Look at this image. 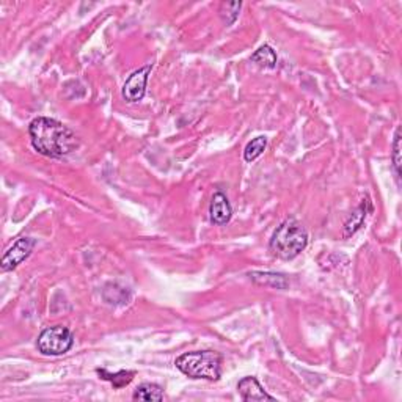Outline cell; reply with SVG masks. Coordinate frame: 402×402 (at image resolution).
<instances>
[{"label":"cell","instance_id":"cell-1","mask_svg":"<svg viewBox=\"0 0 402 402\" xmlns=\"http://www.w3.org/2000/svg\"><path fill=\"white\" fill-rule=\"evenodd\" d=\"M32 147L47 158H63L79 147V137L68 126L54 118L38 116L29 126Z\"/></svg>","mask_w":402,"mask_h":402},{"label":"cell","instance_id":"cell-2","mask_svg":"<svg viewBox=\"0 0 402 402\" xmlns=\"http://www.w3.org/2000/svg\"><path fill=\"white\" fill-rule=\"evenodd\" d=\"M308 245V233L299 220L289 219L284 220L271 239V251L277 258L289 261L299 256Z\"/></svg>","mask_w":402,"mask_h":402},{"label":"cell","instance_id":"cell-3","mask_svg":"<svg viewBox=\"0 0 402 402\" xmlns=\"http://www.w3.org/2000/svg\"><path fill=\"white\" fill-rule=\"evenodd\" d=\"M222 360L219 352L197 350L178 357L175 365L187 377L215 382L222 376Z\"/></svg>","mask_w":402,"mask_h":402},{"label":"cell","instance_id":"cell-4","mask_svg":"<svg viewBox=\"0 0 402 402\" xmlns=\"http://www.w3.org/2000/svg\"><path fill=\"white\" fill-rule=\"evenodd\" d=\"M74 346V335L63 326H54L44 328L38 337L36 348L43 355L59 357L68 352Z\"/></svg>","mask_w":402,"mask_h":402},{"label":"cell","instance_id":"cell-5","mask_svg":"<svg viewBox=\"0 0 402 402\" xmlns=\"http://www.w3.org/2000/svg\"><path fill=\"white\" fill-rule=\"evenodd\" d=\"M36 241L33 237H21L16 241L11 247L7 250V253L3 255L0 267L3 272L14 271L16 267L22 264L29 256L32 255L33 248H35Z\"/></svg>","mask_w":402,"mask_h":402},{"label":"cell","instance_id":"cell-6","mask_svg":"<svg viewBox=\"0 0 402 402\" xmlns=\"http://www.w3.org/2000/svg\"><path fill=\"white\" fill-rule=\"evenodd\" d=\"M151 65L143 66V68L137 70L136 72L127 77V81L123 85V98L129 103H138L142 100L145 93H147V83H148V77L151 72Z\"/></svg>","mask_w":402,"mask_h":402},{"label":"cell","instance_id":"cell-7","mask_svg":"<svg viewBox=\"0 0 402 402\" xmlns=\"http://www.w3.org/2000/svg\"><path fill=\"white\" fill-rule=\"evenodd\" d=\"M372 211L374 208L370 197H365L361 200V203L357 206V209L349 215V219L346 220L343 228V237L348 239L350 236H354V234L363 226V223L366 222L368 215H370Z\"/></svg>","mask_w":402,"mask_h":402},{"label":"cell","instance_id":"cell-8","mask_svg":"<svg viewBox=\"0 0 402 402\" xmlns=\"http://www.w3.org/2000/svg\"><path fill=\"white\" fill-rule=\"evenodd\" d=\"M209 215H211V222L215 223V225H226V223L231 220L233 208L225 193L217 192L212 195Z\"/></svg>","mask_w":402,"mask_h":402},{"label":"cell","instance_id":"cell-9","mask_svg":"<svg viewBox=\"0 0 402 402\" xmlns=\"http://www.w3.org/2000/svg\"><path fill=\"white\" fill-rule=\"evenodd\" d=\"M237 392L241 398L247 402L251 401H275L271 394L266 393V390L261 387V383L255 377H244L237 383Z\"/></svg>","mask_w":402,"mask_h":402},{"label":"cell","instance_id":"cell-10","mask_svg":"<svg viewBox=\"0 0 402 402\" xmlns=\"http://www.w3.org/2000/svg\"><path fill=\"white\" fill-rule=\"evenodd\" d=\"M250 278L255 283L262 284V286L273 288V289H286L289 286V280L283 273L275 272H251Z\"/></svg>","mask_w":402,"mask_h":402},{"label":"cell","instance_id":"cell-11","mask_svg":"<svg viewBox=\"0 0 402 402\" xmlns=\"http://www.w3.org/2000/svg\"><path fill=\"white\" fill-rule=\"evenodd\" d=\"M250 60L253 61L255 65H258L260 68H266V70H273L277 66V52L273 50L271 46H261L256 52L251 55Z\"/></svg>","mask_w":402,"mask_h":402},{"label":"cell","instance_id":"cell-12","mask_svg":"<svg viewBox=\"0 0 402 402\" xmlns=\"http://www.w3.org/2000/svg\"><path fill=\"white\" fill-rule=\"evenodd\" d=\"M134 401H162L164 399V388L158 383H142L132 394Z\"/></svg>","mask_w":402,"mask_h":402},{"label":"cell","instance_id":"cell-13","mask_svg":"<svg viewBox=\"0 0 402 402\" xmlns=\"http://www.w3.org/2000/svg\"><path fill=\"white\" fill-rule=\"evenodd\" d=\"M98 374L100 376V379L109 381L115 388L126 387V385H129L132 382V379L136 377V371H118V372L112 374L105 370H98Z\"/></svg>","mask_w":402,"mask_h":402},{"label":"cell","instance_id":"cell-14","mask_svg":"<svg viewBox=\"0 0 402 402\" xmlns=\"http://www.w3.org/2000/svg\"><path fill=\"white\" fill-rule=\"evenodd\" d=\"M267 147V138L264 136L256 137L251 140L244 151V159L247 162H253L260 158V156L264 153V149Z\"/></svg>","mask_w":402,"mask_h":402},{"label":"cell","instance_id":"cell-15","mask_svg":"<svg viewBox=\"0 0 402 402\" xmlns=\"http://www.w3.org/2000/svg\"><path fill=\"white\" fill-rule=\"evenodd\" d=\"M241 7H242L241 2H230V3L222 5L223 21H225L228 25H231V24H234V22H236L239 11H241Z\"/></svg>","mask_w":402,"mask_h":402},{"label":"cell","instance_id":"cell-16","mask_svg":"<svg viewBox=\"0 0 402 402\" xmlns=\"http://www.w3.org/2000/svg\"><path fill=\"white\" fill-rule=\"evenodd\" d=\"M392 158H393V167H394L396 178L399 180V176H401V127H398V129H396V134H394Z\"/></svg>","mask_w":402,"mask_h":402}]
</instances>
